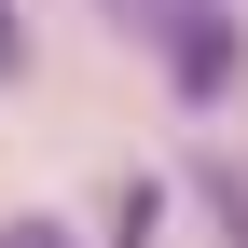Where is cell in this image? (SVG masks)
<instances>
[{
  "label": "cell",
  "instance_id": "1",
  "mask_svg": "<svg viewBox=\"0 0 248 248\" xmlns=\"http://www.w3.org/2000/svg\"><path fill=\"white\" fill-rule=\"evenodd\" d=\"M152 42H166V83H179L193 110H234V83H248V28H234V0H166Z\"/></svg>",
  "mask_w": 248,
  "mask_h": 248
},
{
  "label": "cell",
  "instance_id": "2",
  "mask_svg": "<svg viewBox=\"0 0 248 248\" xmlns=\"http://www.w3.org/2000/svg\"><path fill=\"white\" fill-rule=\"evenodd\" d=\"M152 221H166V179H110L97 234H110V248H152Z\"/></svg>",
  "mask_w": 248,
  "mask_h": 248
},
{
  "label": "cell",
  "instance_id": "3",
  "mask_svg": "<svg viewBox=\"0 0 248 248\" xmlns=\"http://www.w3.org/2000/svg\"><path fill=\"white\" fill-rule=\"evenodd\" d=\"M193 193H207V221H221V248H248V166H234V152H207Z\"/></svg>",
  "mask_w": 248,
  "mask_h": 248
},
{
  "label": "cell",
  "instance_id": "4",
  "mask_svg": "<svg viewBox=\"0 0 248 248\" xmlns=\"http://www.w3.org/2000/svg\"><path fill=\"white\" fill-rule=\"evenodd\" d=\"M0 248H69V221H14V234H0Z\"/></svg>",
  "mask_w": 248,
  "mask_h": 248
},
{
  "label": "cell",
  "instance_id": "5",
  "mask_svg": "<svg viewBox=\"0 0 248 248\" xmlns=\"http://www.w3.org/2000/svg\"><path fill=\"white\" fill-rule=\"evenodd\" d=\"M0 69H28V28H14V0H0Z\"/></svg>",
  "mask_w": 248,
  "mask_h": 248
},
{
  "label": "cell",
  "instance_id": "6",
  "mask_svg": "<svg viewBox=\"0 0 248 248\" xmlns=\"http://www.w3.org/2000/svg\"><path fill=\"white\" fill-rule=\"evenodd\" d=\"M110 14H124V28H152V14H166V0H110Z\"/></svg>",
  "mask_w": 248,
  "mask_h": 248
}]
</instances>
